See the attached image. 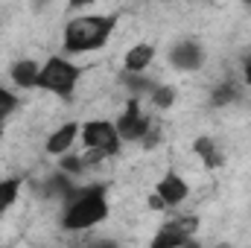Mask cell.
I'll return each instance as SVG.
<instances>
[{
    "mask_svg": "<svg viewBox=\"0 0 251 248\" xmlns=\"http://www.w3.org/2000/svg\"><path fill=\"white\" fill-rule=\"evenodd\" d=\"M18 108V99H15V94L12 91H6L3 85H0V128H3V123L12 117V111Z\"/></svg>",
    "mask_w": 251,
    "mask_h": 248,
    "instance_id": "obj_15",
    "label": "cell"
},
{
    "mask_svg": "<svg viewBox=\"0 0 251 248\" xmlns=\"http://www.w3.org/2000/svg\"><path fill=\"white\" fill-rule=\"evenodd\" d=\"M170 62L176 64V67H199L201 64V50H199L196 41H181V44L173 47Z\"/></svg>",
    "mask_w": 251,
    "mask_h": 248,
    "instance_id": "obj_11",
    "label": "cell"
},
{
    "mask_svg": "<svg viewBox=\"0 0 251 248\" xmlns=\"http://www.w3.org/2000/svg\"><path fill=\"white\" fill-rule=\"evenodd\" d=\"M79 134H82V143L97 155H114L120 146L117 125L108 120H88V123H82Z\"/></svg>",
    "mask_w": 251,
    "mask_h": 248,
    "instance_id": "obj_4",
    "label": "cell"
},
{
    "mask_svg": "<svg viewBox=\"0 0 251 248\" xmlns=\"http://www.w3.org/2000/svg\"><path fill=\"white\" fill-rule=\"evenodd\" d=\"M114 125H117V134L123 140H140V137L149 134V117L143 114V108L137 102H128L126 111L120 114V120Z\"/></svg>",
    "mask_w": 251,
    "mask_h": 248,
    "instance_id": "obj_5",
    "label": "cell"
},
{
    "mask_svg": "<svg viewBox=\"0 0 251 248\" xmlns=\"http://www.w3.org/2000/svg\"><path fill=\"white\" fill-rule=\"evenodd\" d=\"M79 79H82L79 67L67 59H59V56L47 59V64L38 70V88L53 94V97H70L76 91Z\"/></svg>",
    "mask_w": 251,
    "mask_h": 248,
    "instance_id": "obj_3",
    "label": "cell"
},
{
    "mask_svg": "<svg viewBox=\"0 0 251 248\" xmlns=\"http://www.w3.org/2000/svg\"><path fill=\"white\" fill-rule=\"evenodd\" d=\"M21 193V178H0V216L18 201Z\"/></svg>",
    "mask_w": 251,
    "mask_h": 248,
    "instance_id": "obj_13",
    "label": "cell"
},
{
    "mask_svg": "<svg viewBox=\"0 0 251 248\" xmlns=\"http://www.w3.org/2000/svg\"><path fill=\"white\" fill-rule=\"evenodd\" d=\"M196 219H190V216H184V219H176V222H167L164 225V231L152 240V246H184V243H190V237L196 234Z\"/></svg>",
    "mask_w": 251,
    "mask_h": 248,
    "instance_id": "obj_6",
    "label": "cell"
},
{
    "mask_svg": "<svg viewBox=\"0 0 251 248\" xmlns=\"http://www.w3.org/2000/svg\"><path fill=\"white\" fill-rule=\"evenodd\" d=\"M114 26H117L114 15H82V18H73V21H67L64 35H62L64 50H70V53H94L111 38Z\"/></svg>",
    "mask_w": 251,
    "mask_h": 248,
    "instance_id": "obj_1",
    "label": "cell"
},
{
    "mask_svg": "<svg viewBox=\"0 0 251 248\" xmlns=\"http://www.w3.org/2000/svg\"><path fill=\"white\" fill-rule=\"evenodd\" d=\"M246 3H251V0H246Z\"/></svg>",
    "mask_w": 251,
    "mask_h": 248,
    "instance_id": "obj_17",
    "label": "cell"
},
{
    "mask_svg": "<svg viewBox=\"0 0 251 248\" xmlns=\"http://www.w3.org/2000/svg\"><path fill=\"white\" fill-rule=\"evenodd\" d=\"M243 73H246V82H249V88H251V56L243 62Z\"/></svg>",
    "mask_w": 251,
    "mask_h": 248,
    "instance_id": "obj_16",
    "label": "cell"
},
{
    "mask_svg": "<svg viewBox=\"0 0 251 248\" xmlns=\"http://www.w3.org/2000/svg\"><path fill=\"white\" fill-rule=\"evenodd\" d=\"M38 62H32V59H21V62L12 64V70H9V76H12V82L18 85V88H38Z\"/></svg>",
    "mask_w": 251,
    "mask_h": 248,
    "instance_id": "obj_10",
    "label": "cell"
},
{
    "mask_svg": "<svg viewBox=\"0 0 251 248\" xmlns=\"http://www.w3.org/2000/svg\"><path fill=\"white\" fill-rule=\"evenodd\" d=\"M149 99H152V105H158V108H170V105L176 102V91H173V85H158V88L149 94Z\"/></svg>",
    "mask_w": 251,
    "mask_h": 248,
    "instance_id": "obj_14",
    "label": "cell"
},
{
    "mask_svg": "<svg viewBox=\"0 0 251 248\" xmlns=\"http://www.w3.org/2000/svg\"><path fill=\"white\" fill-rule=\"evenodd\" d=\"M76 137H79V125H76V123H64V125H59V128H53V131H50V137H47L44 149H47L50 155H64V152H70V149H73Z\"/></svg>",
    "mask_w": 251,
    "mask_h": 248,
    "instance_id": "obj_7",
    "label": "cell"
},
{
    "mask_svg": "<svg viewBox=\"0 0 251 248\" xmlns=\"http://www.w3.org/2000/svg\"><path fill=\"white\" fill-rule=\"evenodd\" d=\"M155 193L164 198V204H178V201H184V198L190 196V184L181 178V175L170 173V175H164V178L158 181Z\"/></svg>",
    "mask_w": 251,
    "mask_h": 248,
    "instance_id": "obj_8",
    "label": "cell"
},
{
    "mask_svg": "<svg viewBox=\"0 0 251 248\" xmlns=\"http://www.w3.org/2000/svg\"><path fill=\"white\" fill-rule=\"evenodd\" d=\"M152 62H155V47H152L149 41H140V44L128 47L126 56H123V64H126L128 73H143Z\"/></svg>",
    "mask_w": 251,
    "mask_h": 248,
    "instance_id": "obj_9",
    "label": "cell"
},
{
    "mask_svg": "<svg viewBox=\"0 0 251 248\" xmlns=\"http://www.w3.org/2000/svg\"><path fill=\"white\" fill-rule=\"evenodd\" d=\"M108 216V201H105V193L100 187H88L82 193H76L64 210L62 225L67 231H85V228H94L100 225L102 219Z\"/></svg>",
    "mask_w": 251,
    "mask_h": 248,
    "instance_id": "obj_2",
    "label": "cell"
},
{
    "mask_svg": "<svg viewBox=\"0 0 251 248\" xmlns=\"http://www.w3.org/2000/svg\"><path fill=\"white\" fill-rule=\"evenodd\" d=\"M193 152H196V158H199L207 170H213V167L222 164V152H219V146H216L213 137H199V140L193 143Z\"/></svg>",
    "mask_w": 251,
    "mask_h": 248,
    "instance_id": "obj_12",
    "label": "cell"
}]
</instances>
